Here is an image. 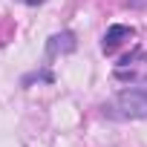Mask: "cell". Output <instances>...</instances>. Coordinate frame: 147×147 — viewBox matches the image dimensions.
I'll return each instance as SVG.
<instances>
[{
    "label": "cell",
    "instance_id": "obj_1",
    "mask_svg": "<svg viewBox=\"0 0 147 147\" xmlns=\"http://www.w3.org/2000/svg\"><path fill=\"white\" fill-rule=\"evenodd\" d=\"M107 115L113 118H147V87H127L121 90L107 107Z\"/></svg>",
    "mask_w": 147,
    "mask_h": 147
},
{
    "label": "cell",
    "instance_id": "obj_3",
    "mask_svg": "<svg viewBox=\"0 0 147 147\" xmlns=\"http://www.w3.org/2000/svg\"><path fill=\"white\" fill-rule=\"evenodd\" d=\"M130 38H133V29H130V26H121V23L110 26L107 35H104V52H113L118 43H124V40H130Z\"/></svg>",
    "mask_w": 147,
    "mask_h": 147
},
{
    "label": "cell",
    "instance_id": "obj_4",
    "mask_svg": "<svg viewBox=\"0 0 147 147\" xmlns=\"http://www.w3.org/2000/svg\"><path fill=\"white\" fill-rule=\"evenodd\" d=\"M127 6H133V9H138V6H147V0H127Z\"/></svg>",
    "mask_w": 147,
    "mask_h": 147
},
{
    "label": "cell",
    "instance_id": "obj_5",
    "mask_svg": "<svg viewBox=\"0 0 147 147\" xmlns=\"http://www.w3.org/2000/svg\"><path fill=\"white\" fill-rule=\"evenodd\" d=\"M18 3H26V6H40V3H46V0H18Z\"/></svg>",
    "mask_w": 147,
    "mask_h": 147
},
{
    "label": "cell",
    "instance_id": "obj_2",
    "mask_svg": "<svg viewBox=\"0 0 147 147\" xmlns=\"http://www.w3.org/2000/svg\"><path fill=\"white\" fill-rule=\"evenodd\" d=\"M75 49V35L72 32H61V35H52L49 43H46V55L55 58V55H66Z\"/></svg>",
    "mask_w": 147,
    "mask_h": 147
}]
</instances>
